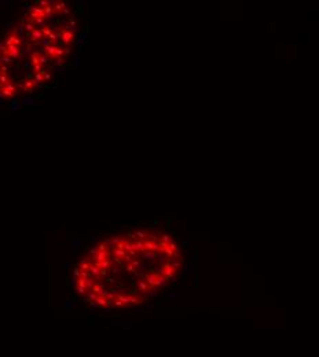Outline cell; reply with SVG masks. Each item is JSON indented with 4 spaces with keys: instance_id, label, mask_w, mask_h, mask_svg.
<instances>
[{
    "instance_id": "6da1fadb",
    "label": "cell",
    "mask_w": 319,
    "mask_h": 357,
    "mask_svg": "<svg viewBox=\"0 0 319 357\" xmlns=\"http://www.w3.org/2000/svg\"><path fill=\"white\" fill-rule=\"evenodd\" d=\"M158 275L154 274V272H150V274H146L144 275V280H146V283L149 284V287L150 289H156V279Z\"/></svg>"
},
{
    "instance_id": "7a4b0ae2",
    "label": "cell",
    "mask_w": 319,
    "mask_h": 357,
    "mask_svg": "<svg viewBox=\"0 0 319 357\" xmlns=\"http://www.w3.org/2000/svg\"><path fill=\"white\" fill-rule=\"evenodd\" d=\"M136 287L139 289L140 293H147L149 290H150V287H149V284L146 283V280L142 278H138V280H136Z\"/></svg>"
},
{
    "instance_id": "3957f363",
    "label": "cell",
    "mask_w": 319,
    "mask_h": 357,
    "mask_svg": "<svg viewBox=\"0 0 319 357\" xmlns=\"http://www.w3.org/2000/svg\"><path fill=\"white\" fill-rule=\"evenodd\" d=\"M161 276H165L167 279L172 278V276H175V269H173V268L167 262V264L162 266V275H161Z\"/></svg>"
},
{
    "instance_id": "277c9868",
    "label": "cell",
    "mask_w": 319,
    "mask_h": 357,
    "mask_svg": "<svg viewBox=\"0 0 319 357\" xmlns=\"http://www.w3.org/2000/svg\"><path fill=\"white\" fill-rule=\"evenodd\" d=\"M168 284V279L165 278V276H161V275H158L156 279V287H161V289H164V287H167Z\"/></svg>"
},
{
    "instance_id": "5b68a950",
    "label": "cell",
    "mask_w": 319,
    "mask_h": 357,
    "mask_svg": "<svg viewBox=\"0 0 319 357\" xmlns=\"http://www.w3.org/2000/svg\"><path fill=\"white\" fill-rule=\"evenodd\" d=\"M157 258V254L156 251H144V253H142V256H140V260H156Z\"/></svg>"
},
{
    "instance_id": "8992f818",
    "label": "cell",
    "mask_w": 319,
    "mask_h": 357,
    "mask_svg": "<svg viewBox=\"0 0 319 357\" xmlns=\"http://www.w3.org/2000/svg\"><path fill=\"white\" fill-rule=\"evenodd\" d=\"M128 299H129V305L131 304H135V305H140L142 302H143V299L139 297H136V295H128Z\"/></svg>"
},
{
    "instance_id": "52a82bcc",
    "label": "cell",
    "mask_w": 319,
    "mask_h": 357,
    "mask_svg": "<svg viewBox=\"0 0 319 357\" xmlns=\"http://www.w3.org/2000/svg\"><path fill=\"white\" fill-rule=\"evenodd\" d=\"M134 249H135L136 251H140V253H144L143 242H142V240H138V239H136L135 242H134Z\"/></svg>"
},
{
    "instance_id": "ba28073f",
    "label": "cell",
    "mask_w": 319,
    "mask_h": 357,
    "mask_svg": "<svg viewBox=\"0 0 319 357\" xmlns=\"http://www.w3.org/2000/svg\"><path fill=\"white\" fill-rule=\"evenodd\" d=\"M134 235H135V239H147L149 238V234L144 232V231H135Z\"/></svg>"
},
{
    "instance_id": "9c48e42d",
    "label": "cell",
    "mask_w": 319,
    "mask_h": 357,
    "mask_svg": "<svg viewBox=\"0 0 319 357\" xmlns=\"http://www.w3.org/2000/svg\"><path fill=\"white\" fill-rule=\"evenodd\" d=\"M160 242H162V243H167V245H169L171 242H173V239H172V236L171 235H168V234H162L161 235V238H160Z\"/></svg>"
},
{
    "instance_id": "30bf717a",
    "label": "cell",
    "mask_w": 319,
    "mask_h": 357,
    "mask_svg": "<svg viewBox=\"0 0 319 357\" xmlns=\"http://www.w3.org/2000/svg\"><path fill=\"white\" fill-rule=\"evenodd\" d=\"M168 264H169V265H171L175 271H176V269H179L180 266H182V262L178 261V260H169V262H168Z\"/></svg>"
},
{
    "instance_id": "8fae6325",
    "label": "cell",
    "mask_w": 319,
    "mask_h": 357,
    "mask_svg": "<svg viewBox=\"0 0 319 357\" xmlns=\"http://www.w3.org/2000/svg\"><path fill=\"white\" fill-rule=\"evenodd\" d=\"M149 240L152 243H158V240H160V235H157V234H150L149 235Z\"/></svg>"
},
{
    "instance_id": "7c38bea8",
    "label": "cell",
    "mask_w": 319,
    "mask_h": 357,
    "mask_svg": "<svg viewBox=\"0 0 319 357\" xmlns=\"http://www.w3.org/2000/svg\"><path fill=\"white\" fill-rule=\"evenodd\" d=\"M168 249H171L172 251H176V250H179L180 247L178 246V245H176L175 242H171V243H169V245H168Z\"/></svg>"
},
{
    "instance_id": "4fadbf2b",
    "label": "cell",
    "mask_w": 319,
    "mask_h": 357,
    "mask_svg": "<svg viewBox=\"0 0 319 357\" xmlns=\"http://www.w3.org/2000/svg\"><path fill=\"white\" fill-rule=\"evenodd\" d=\"M186 274H187L188 276H193V265L191 264H187V265H186Z\"/></svg>"
},
{
    "instance_id": "5bb4252c",
    "label": "cell",
    "mask_w": 319,
    "mask_h": 357,
    "mask_svg": "<svg viewBox=\"0 0 319 357\" xmlns=\"http://www.w3.org/2000/svg\"><path fill=\"white\" fill-rule=\"evenodd\" d=\"M125 268H127V272H129V274H135V272H136V268H134L131 264H127V266H125Z\"/></svg>"
},
{
    "instance_id": "9a60e30c",
    "label": "cell",
    "mask_w": 319,
    "mask_h": 357,
    "mask_svg": "<svg viewBox=\"0 0 319 357\" xmlns=\"http://www.w3.org/2000/svg\"><path fill=\"white\" fill-rule=\"evenodd\" d=\"M120 324H123V325H131V324H132V320H131V319H124V320L120 321Z\"/></svg>"
},
{
    "instance_id": "2e32d148",
    "label": "cell",
    "mask_w": 319,
    "mask_h": 357,
    "mask_svg": "<svg viewBox=\"0 0 319 357\" xmlns=\"http://www.w3.org/2000/svg\"><path fill=\"white\" fill-rule=\"evenodd\" d=\"M123 261H125L127 264H131V262H132V257H131V256H128V254H125V256H124V258H123Z\"/></svg>"
},
{
    "instance_id": "e0dca14e",
    "label": "cell",
    "mask_w": 319,
    "mask_h": 357,
    "mask_svg": "<svg viewBox=\"0 0 319 357\" xmlns=\"http://www.w3.org/2000/svg\"><path fill=\"white\" fill-rule=\"evenodd\" d=\"M153 272H154V274H157V275H162V266H156Z\"/></svg>"
},
{
    "instance_id": "ac0fdd59",
    "label": "cell",
    "mask_w": 319,
    "mask_h": 357,
    "mask_svg": "<svg viewBox=\"0 0 319 357\" xmlns=\"http://www.w3.org/2000/svg\"><path fill=\"white\" fill-rule=\"evenodd\" d=\"M131 265L134 266V268H139V265H140V261H139V260H132Z\"/></svg>"
},
{
    "instance_id": "d6986e66",
    "label": "cell",
    "mask_w": 319,
    "mask_h": 357,
    "mask_svg": "<svg viewBox=\"0 0 319 357\" xmlns=\"http://www.w3.org/2000/svg\"><path fill=\"white\" fill-rule=\"evenodd\" d=\"M165 299H171V301H173V299H176V294H175V293L168 294L167 297H165Z\"/></svg>"
},
{
    "instance_id": "ffe728a7",
    "label": "cell",
    "mask_w": 319,
    "mask_h": 357,
    "mask_svg": "<svg viewBox=\"0 0 319 357\" xmlns=\"http://www.w3.org/2000/svg\"><path fill=\"white\" fill-rule=\"evenodd\" d=\"M164 253L167 254V256H168V257H169V258H172V256H173V251H172L171 249H168V247H167V249H165V251H164Z\"/></svg>"
},
{
    "instance_id": "44dd1931",
    "label": "cell",
    "mask_w": 319,
    "mask_h": 357,
    "mask_svg": "<svg viewBox=\"0 0 319 357\" xmlns=\"http://www.w3.org/2000/svg\"><path fill=\"white\" fill-rule=\"evenodd\" d=\"M112 272H113V274H121V272H123V269H121V268H118V266H113Z\"/></svg>"
},
{
    "instance_id": "7402d4cb",
    "label": "cell",
    "mask_w": 319,
    "mask_h": 357,
    "mask_svg": "<svg viewBox=\"0 0 319 357\" xmlns=\"http://www.w3.org/2000/svg\"><path fill=\"white\" fill-rule=\"evenodd\" d=\"M106 282L112 283V284H117V279H114V278H106Z\"/></svg>"
},
{
    "instance_id": "603a6c76",
    "label": "cell",
    "mask_w": 319,
    "mask_h": 357,
    "mask_svg": "<svg viewBox=\"0 0 319 357\" xmlns=\"http://www.w3.org/2000/svg\"><path fill=\"white\" fill-rule=\"evenodd\" d=\"M127 236L129 239H135V235H134V232H131V231H129V232H127Z\"/></svg>"
},
{
    "instance_id": "cb8c5ba5",
    "label": "cell",
    "mask_w": 319,
    "mask_h": 357,
    "mask_svg": "<svg viewBox=\"0 0 319 357\" xmlns=\"http://www.w3.org/2000/svg\"><path fill=\"white\" fill-rule=\"evenodd\" d=\"M187 312H190V313H197V312H198V309H196V308H188Z\"/></svg>"
},
{
    "instance_id": "d4e9b609",
    "label": "cell",
    "mask_w": 319,
    "mask_h": 357,
    "mask_svg": "<svg viewBox=\"0 0 319 357\" xmlns=\"http://www.w3.org/2000/svg\"><path fill=\"white\" fill-rule=\"evenodd\" d=\"M144 308H146V309H153V308H154V305H153V304H150V305H146Z\"/></svg>"
},
{
    "instance_id": "484cf974",
    "label": "cell",
    "mask_w": 319,
    "mask_h": 357,
    "mask_svg": "<svg viewBox=\"0 0 319 357\" xmlns=\"http://www.w3.org/2000/svg\"><path fill=\"white\" fill-rule=\"evenodd\" d=\"M209 310H211V312H216V313H219L220 312V309H215V308H211Z\"/></svg>"
},
{
    "instance_id": "4316f807",
    "label": "cell",
    "mask_w": 319,
    "mask_h": 357,
    "mask_svg": "<svg viewBox=\"0 0 319 357\" xmlns=\"http://www.w3.org/2000/svg\"><path fill=\"white\" fill-rule=\"evenodd\" d=\"M157 260H158V261H160V262H162V261H164V258H162V256H158V257H157Z\"/></svg>"
},
{
    "instance_id": "83f0119b",
    "label": "cell",
    "mask_w": 319,
    "mask_h": 357,
    "mask_svg": "<svg viewBox=\"0 0 319 357\" xmlns=\"http://www.w3.org/2000/svg\"><path fill=\"white\" fill-rule=\"evenodd\" d=\"M169 279L172 280V283H176V278H175V276H172V278H169Z\"/></svg>"
}]
</instances>
